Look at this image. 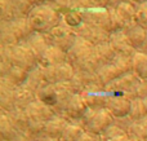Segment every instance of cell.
<instances>
[{"mask_svg":"<svg viewBox=\"0 0 147 141\" xmlns=\"http://www.w3.org/2000/svg\"><path fill=\"white\" fill-rule=\"evenodd\" d=\"M27 21L32 33L47 34L53 27L59 25L61 16L59 13L48 3H39L34 5L32 9L28 12Z\"/></svg>","mask_w":147,"mask_h":141,"instance_id":"cell-1","label":"cell"},{"mask_svg":"<svg viewBox=\"0 0 147 141\" xmlns=\"http://www.w3.org/2000/svg\"><path fill=\"white\" fill-rule=\"evenodd\" d=\"M3 60L9 62L12 66L27 70L28 73L36 67L39 58L27 43H18L14 45L3 47Z\"/></svg>","mask_w":147,"mask_h":141,"instance_id":"cell-2","label":"cell"},{"mask_svg":"<svg viewBox=\"0 0 147 141\" xmlns=\"http://www.w3.org/2000/svg\"><path fill=\"white\" fill-rule=\"evenodd\" d=\"M115 121L116 119L107 109H101V110L88 109L85 115L80 121V124L86 134H90L93 136H101L109 127L115 123Z\"/></svg>","mask_w":147,"mask_h":141,"instance_id":"cell-3","label":"cell"},{"mask_svg":"<svg viewBox=\"0 0 147 141\" xmlns=\"http://www.w3.org/2000/svg\"><path fill=\"white\" fill-rule=\"evenodd\" d=\"M32 34L30 23L26 18H16L12 21H4L1 26V43L3 47L18 44L27 39Z\"/></svg>","mask_w":147,"mask_h":141,"instance_id":"cell-4","label":"cell"},{"mask_svg":"<svg viewBox=\"0 0 147 141\" xmlns=\"http://www.w3.org/2000/svg\"><path fill=\"white\" fill-rule=\"evenodd\" d=\"M44 35H45L49 45L59 48L66 53L71 49V47L75 44L76 39H78L75 30L67 26L66 23H59Z\"/></svg>","mask_w":147,"mask_h":141,"instance_id":"cell-5","label":"cell"},{"mask_svg":"<svg viewBox=\"0 0 147 141\" xmlns=\"http://www.w3.org/2000/svg\"><path fill=\"white\" fill-rule=\"evenodd\" d=\"M94 52V45L86 41L85 39L78 36L75 44L67 52V61L75 67L76 70L80 69L92 56Z\"/></svg>","mask_w":147,"mask_h":141,"instance_id":"cell-6","label":"cell"},{"mask_svg":"<svg viewBox=\"0 0 147 141\" xmlns=\"http://www.w3.org/2000/svg\"><path fill=\"white\" fill-rule=\"evenodd\" d=\"M43 67V66H41ZM44 77H45L48 84H58V83H70L75 75L74 66L69 61L62 64L54 65V66L43 67Z\"/></svg>","mask_w":147,"mask_h":141,"instance_id":"cell-7","label":"cell"},{"mask_svg":"<svg viewBox=\"0 0 147 141\" xmlns=\"http://www.w3.org/2000/svg\"><path fill=\"white\" fill-rule=\"evenodd\" d=\"M75 33L78 36L85 39L86 41H89V43L93 44V45L107 43V41L110 40V35H111V34H110L109 31H106L105 28L94 26L88 22H83L79 27H76Z\"/></svg>","mask_w":147,"mask_h":141,"instance_id":"cell-8","label":"cell"},{"mask_svg":"<svg viewBox=\"0 0 147 141\" xmlns=\"http://www.w3.org/2000/svg\"><path fill=\"white\" fill-rule=\"evenodd\" d=\"M84 22L92 23L94 26L105 28L110 34L112 33V18L111 9L107 8H93V9H83Z\"/></svg>","mask_w":147,"mask_h":141,"instance_id":"cell-9","label":"cell"},{"mask_svg":"<svg viewBox=\"0 0 147 141\" xmlns=\"http://www.w3.org/2000/svg\"><path fill=\"white\" fill-rule=\"evenodd\" d=\"M88 105H86L85 100H84L83 95L75 93L71 98H70L69 104L66 105L63 114L61 117H63L66 121H69L70 123H80V121L83 119V117L85 115L86 110H88Z\"/></svg>","mask_w":147,"mask_h":141,"instance_id":"cell-10","label":"cell"},{"mask_svg":"<svg viewBox=\"0 0 147 141\" xmlns=\"http://www.w3.org/2000/svg\"><path fill=\"white\" fill-rule=\"evenodd\" d=\"M132 100L125 96H112L109 95L106 109L112 114L115 119H124L128 118L130 113Z\"/></svg>","mask_w":147,"mask_h":141,"instance_id":"cell-11","label":"cell"},{"mask_svg":"<svg viewBox=\"0 0 147 141\" xmlns=\"http://www.w3.org/2000/svg\"><path fill=\"white\" fill-rule=\"evenodd\" d=\"M109 43L111 44V47L114 48V51L116 52V54H119V56L130 57V58H132L136 53V48L130 44V41L128 40L124 30L111 33Z\"/></svg>","mask_w":147,"mask_h":141,"instance_id":"cell-12","label":"cell"},{"mask_svg":"<svg viewBox=\"0 0 147 141\" xmlns=\"http://www.w3.org/2000/svg\"><path fill=\"white\" fill-rule=\"evenodd\" d=\"M25 111L31 122H39V123H47L56 115L49 106H47L39 100H35L32 104H30L25 109Z\"/></svg>","mask_w":147,"mask_h":141,"instance_id":"cell-13","label":"cell"},{"mask_svg":"<svg viewBox=\"0 0 147 141\" xmlns=\"http://www.w3.org/2000/svg\"><path fill=\"white\" fill-rule=\"evenodd\" d=\"M0 134L3 141H28L27 137L13 124L7 113L3 111L0 118Z\"/></svg>","mask_w":147,"mask_h":141,"instance_id":"cell-14","label":"cell"},{"mask_svg":"<svg viewBox=\"0 0 147 141\" xmlns=\"http://www.w3.org/2000/svg\"><path fill=\"white\" fill-rule=\"evenodd\" d=\"M69 123L70 122L66 121L63 117L54 115L51 121L47 122L43 137H48V139H53V140H61L62 135H63L66 127L69 126Z\"/></svg>","mask_w":147,"mask_h":141,"instance_id":"cell-15","label":"cell"},{"mask_svg":"<svg viewBox=\"0 0 147 141\" xmlns=\"http://www.w3.org/2000/svg\"><path fill=\"white\" fill-rule=\"evenodd\" d=\"M16 87L9 83L5 78L1 80V91H0V104L4 113H10L16 109Z\"/></svg>","mask_w":147,"mask_h":141,"instance_id":"cell-16","label":"cell"},{"mask_svg":"<svg viewBox=\"0 0 147 141\" xmlns=\"http://www.w3.org/2000/svg\"><path fill=\"white\" fill-rule=\"evenodd\" d=\"M124 33L136 49H141L143 47L147 38V30H145L142 26H140L137 22H132L124 27Z\"/></svg>","mask_w":147,"mask_h":141,"instance_id":"cell-17","label":"cell"},{"mask_svg":"<svg viewBox=\"0 0 147 141\" xmlns=\"http://www.w3.org/2000/svg\"><path fill=\"white\" fill-rule=\"evenodd\" d=\"M67 61V53L63 51H61L59 48L49 45V48L45 51V53L40 57L39 64L43 67H49V66H54V65L62 64V62Z\"/></svg>","mask_w":147,"mask_h":141,"instance_id":"cell-18","label":"cell"},{"mask_svg":"<svg viewBox=\"0 0 147 141\" xmlns=\"http://www.w3.org/2000/svg\"><path fill=\"white\" fill-rule=\"evenodd\" d=\"M14 97H16V109H21V110H25L30 104H32L35 100H38L36 92H34L26 84L16 87Z\"/></svg>","mask_w":147,"mask_h":141,"instance_id":"cell-19","label":"cell"},{"mask_svg":"<svg viewBox=\"0 0 147 141\" xmlns=\"http://www.w3.org/2000/svg\"><path fill=\"white\" fill-rule=\"evenodd\" d=\"M83 97L89 109L101 110V109H106L109 93H106L105 91H101V92H85L83 93Z\"/></svg>","mask_w":147,"mask_h":141,"instance_id":"cell-20","label":"cell"},{"mask_svg":"<svg viewBox=\"0 0 147 141\" xmlns=\"http://www.w3.org/2000/svg\"><path fill=\"white\" fill-rule=\"evenodd\" d=\"M99 139H101V141H129L130 136L127 129L123 128L120 124L115 122L111 127H109L99 136Z\"/></svg>","mask_w":147,"mask_h":141,"instance_id":"cell-21","label":"cell"},{"mask_svg":"<svg viewBox=\"0 0 147 141\" xmlns=\"http://www.w3.org/2000/svg\"><path fill=\"white\" fill-rule=\"evenodd\" d=\"M114 8V10L117 13L121 21L125 23V26L129 25V23L134 22V16H136V4H132V1H127V0H123V1L117 3Z\"/></svg>","mask_w":147,"mask_h":141,"instance_id":"cell-22","label":"cell"},{"mask_svg":"<svg viewBox=\"0 0 147 141\" xmlns=\"http://www.w3.org/2000/svg\"><path fill=\"white\" fill-rule=\"evenodd\" d=\"M28 74L30 73L25 69H21V67H17V66H10L7 70V73L3 75V78H5L14 87H20V85H23L27 82Z\"/></svg>","mask_w":147,"mask_h":141,"instance_id":"cell-23","label":"cell"},{"mask_svg":"<svg viewBox=\"0 0 147 141\" xmlns=\"http://www.w3.org/2000/svg\"><path fill=\"white\" fill-rule=\"evenodd\" d=\"M132 67L133 73L141 79L147 80V53L136 52L132 57Z\"/></svg>","mask_w":147,"mask_h":141,"instance_id":"cell-24","label":"cell"},{"mask_svg":"<svg viewBox=\"0 0 147 141\" xmlns=\"http://www.w3.org/2000/svg\"><path fill=\"white\" fill-rule=\"evenodd\" d=\"M127 131L130 137H134L141 141H147V118L130 122Z\"/></svg>","mask_w":147,"mask_h":141,"instance_id":"cell-25","label":"cell"},{"mask_svg":"<svg viewBox=\"0 0 147 141\" xmlns=\"http://www.w3.org/2000/svg\"><path fill=\"white\" fill-rule=\"evenodd\" d=\"M147 118V111L145 108L142 98H134L132 100V106H130V113L128 115V119L132 122L141 121V119Z\"/></svg>","mask_w":147,"mask_h":141,"instance_id":"cell-26","label":"cell"},{"mask_svg":"<svg viewBox=\"0 0 147 141\" xmlns=\"http://www.w3.org/2000/svg\"><path fill=\"white\" fill-rule=\"evenodd\" d=\"M84 134L85 131L80 123H69V126L66 127L63 135H62L61 141H79V139Z\"/></svg>","mask_w":147,"mask_h":141,"instance_id":"cell-27","label":"cell"},{"mask_svg":"<svg viewBox=\"0 0 147 141\" xmlns=\"http://www.w3.org/2000/svg\"><path fill=\"white\" fill-rule=\"evenodd\" d=\"M62 20H63V23H66L67 26H70L71 28L75 30L76 27H79L84 22L83 12L81 10H76V9H70L63 13Z\"/></svg>","mask_w":147,"mask_h":141,"instance_id":"cell-28","label":"cell"},{"mask_svg":"<svg viewBox=\"0 0 147 141\" xmlns=\"http://www.w3.org/2000/svg\"><path fill=\"white\" fill-rule=\"evenodd\" d=\"M134 22H137L145 30H147V0L140 3V4H136Z\"/></svg>","mask_w":147,"mask_h":141,"instance_id":"cell-29","label":"cell"},{"mask_svg":"<svg viewBox=\"0 0 147 141\" xmlns=\"http://www.w3.org/2000/svg\"><path fill=\"white\" fill-rule=\"evenodd\" d=\"M79 141H101V139H99V136H93V135L85 132V134L79 139Z\"/></svg>","mask_w":147,"mask_h":141,"instance_id":"cell-30","label":"cell"},{"mask_svg":"<svg viewBox=\"0 0 147 141\" xmlns=\"http://www.w3.org/2000/svg\"><path fill=\"white\" fill-rule=\"evenodd\" d=\"M141 51H142L143 53H147V38H146V41H145V44H143V47L141 48Z\"/></svg>","mask_w":147,"mask_h":141,"instance_id":"cell-31","label":"cell"},{"mask_svg":"<svg viewBox=\"0 0 147 141\" xmlns=\"http://www.w3.org/2000/svg\"><path fill=\"white\" fill-rule=\"evenodd\" d=\"M132 3H136V4H140V3H142V1H146V0H130Z\"/></svg>","mask_w":147,"mask_h":141,"instance_id":"cell-32","label":"cell"},{"mask_svg":"<svg viewBox=\"0 0 147 141\" xmlns=\"http://www.w3.org/2000/svg\"><path fill=\"white\" fill-rule=\"evenodd\" d=\"M143 104H145V108H146V111H147V97L143 98Z\"/></svg>","mask_w":147,"mask_h":141,"instance_id":"cell-33","label":"cell"},{"mask_svg":"<svg viewBox=\"0 0 147 141\" xmlns=\"http://www.w3.org/2000/svg\"><path fill=\"white\" fill-rule=\"evenodd\" d=\"M129 141H141V140H138V139H134V137H130Z\"/></svg>","mask_w":147,"mask_h":141,"instance_id":"cell-34","label":"cell"},{"mask_svg":"<svg viewBox=\"0 0 147 141\" xmlns=\"http://www.w3.org/2000/svg\"><path fill=\"white\" fill-rule=\"evenodd\" d=\"M32 141H44L43 139H38V140H32Z\"/></svg>","mask_w":147,"mask_h":141,"instance_id":"cell-35","label":"cell"}]
</instances>
